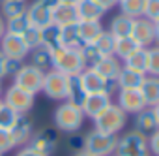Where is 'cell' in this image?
<instances>
[{
    "mask_svg": "<svg viewBox=\"0 0 159 156\" xmlns=\"http://www.w3.org/2000/svg\"><path fill=\"white\" fill-rule=\"evenodd\" d=\"M142 17H146V19L152 21V23L159 21V0H146Z\"/></svg>",
    "mask_w": 159,
    "mask_h": 156,
    "instance_id": "f35d334b",
    "label": "cell"
},
{
    "mask_svg": "<svg viewBox=\"0 0 159 156\" xmlns=\"http://www.w3.org/2000/svg\"><path fill=\"white\" fill-rule=\"evenodd\" d=\"M120 13L129 17V19H139L144 13V4L146 0H120Z\"/></svg>",
    "mask_w": 159,
    "mask_h": 156,
    "instance_id": "f546056e",
    "label": "cell"
},
{
    "mask_svg": "<svg viewBox=\"0 0 159 156\" xmlns=\"http://www.w3.org/2000/svg\"><path fill=\"white\" fill-rule=\"evenodd\" d=\"M67 147H69V150H73V152L84 150V135H81L79 132L69 134V137H67Z\"/></svg>",
    "mask_w": 159,
    "mask_h": 156,
    "instance_id": "60d3db41",
    "label": "cell"
},
{
    "mask_svg": "<svg viewBox=\"0 0 159 156\" xmlns=\"http://www.w3.org/2000/svg\"><path fill=\"white\" fill-rule=\"evenodd\" d=\"M52 53V70L64 73V75H81L84 66L81 49H67V47H58Z\"/></svg>",
    "mask_w": 159,
    "mask_h": 156,
    "instance_id": "7a4b0ae2",
    "label": "cell"
},
{
    "mask_svg": "<svg viewBox=\"0 0 159 156\" xmlns=\"http://www.w3.org/2000/svg\"><path fill=\"white\" fill-rule=\"evenodd\" d=\"M30 58H32L30 64L36 66V68H39L41 71L52 70V53H51L47 47H43V45L32 49V51H30Z\"/></svg>",
    "mask_w": 159,
    "mask_h": 156,
    "instance_id": "484cf974",
    "label": "cell"
},
{
    "mask_svg": "<svg viewBox=\"0 0 159 156\" xmlns=\"http://www.w3.org/2000/svg\"><path fill=\"white\" fill-rule=\"evenodd\" d=\"M152 109H153V115H155V120H157V128H159V104L153 105Z\"/></svg>",
    "mask_w": 159,
    "mask_h": 156,
    "instance_id": "f907efd6",
    "label": "cell"
},
{
    "mask_svg": "<svg viewBox=\"0 0 159 156\" xmlns=\"http://www.w3.org/2000/svg\"><path fill=\"white\" fill-rule=\"evenodd\" d=\"M81 77V83L86 90V94H98V92H105L109 96H114L118 92V85L116 81H109L101 73H98L94 68H84Z\"/></svg>",
    "mask_w": 159,
    "mask_h": 156,
    "instance_id": "52a82bcc",
    "label": "cell"
},
{
    "mask_svg": "<svg viewBox=\"0 0 159 156\" xmlns=\"http://www.w3.org/2000/svg\"><path fill=\"white\" fill-rule=\"evenodd\" d=\"M60 45L67 47V49H81L83 47V41L77 32V23L60 27Z\"/></svg>",
    "mask_w": 159,
    "mask_h": 156,
    "instance_id": "d4e9b609",
    "label": "cell"
},
{
    "mask_svg": "<svg viewBox=\"0 0 159 156\" xmlns=\"http://www.w3.org/2000/svg\"><path fill=\"white\" fill-rule=\"evenodd\" d=\"M146 75L159 77V45L148 49V55H146Z\"/></svg>",
    "mask_w": 159,
    "mask_h": 156,
    "instance_id": "8d00e7d4",
    "label": "cell"
},
{
    "mask_svg": "<svg viewBox=\"0 0 159 156\" xmlns=\"http://www.w3.org/2000/svg\"><path fill=\"white\" fill-rule=\"evenodd\" d=\"M66 90H67V75L56 71V70H49L45 71L43 77V87L41 92L51 98V100H66Z\"/></svg>",
    "mask_w": 159,
    "mask_h": 156,
    "instance_id": "30bf717a",
    "label": "cell"
},
{
    "mask_svg": "<svg viewBox=\"0 0 159 156\" xmlns=\"http://www.w3.org/2000/svg\"><path fill=\"white\" fill-rule=\"evenodd\" d=\"M118 143V135L92 130L84 135V150L92 156H112Z\"/></svg>",
    "mask_w": 159,
    "mask_h": 156,
    "instance_id": "5b68a950",
    "label": "cell"
},
{
    "mask_svg": "<svg viewBox=\"0 0 159 156\" xmlns=\"http://www.w3.org/2000/svg\"><path fill=\"white\" fill-rule=\"evenodd\" d=\"M43 77H45V71H41L39 68H36L32 64H23V68L15 73L11 85H15V87H19V89L36 96V94L41 92Z\"/></svg>",
    "mask_w": 159,
    "mask_h": 156,
    "instance_id": "8992f818",
    "label": "cell"
},
{
    "mask_svg": "<svg viewBox=\"0 0 159 156\" xmlns=\"http://www.w3.org/2000/svg\"><path fill=\"white\" fill-rule=\"evenodd\" d=\"M146 55H148V47H139L137 51H133L125 60L124 66L140 73H146Z\"/></svg>",
    "mask_w": 159,
    "mask_h": 156,
    "instance_id": "f1b7e54d",
    "label": "cell"
},
{
    "mask_svg": "<svg viewBox=\"0 0 159 156\" xmlns=\"http://www.w3.org/2000/svg\"><path fill=\"white\" fill-rule=\"evenodd\" d=\"M21 38H23L25 45L28 47V51H32V49H36V47L41 45V28L28 27V28L21 34Z\"/></svg>",
    "mask_w": 159,
    "mask_h": 156,
    "instance_id": "d590c367",
    "label": "cell"
},
{
    "mask_svg": "<svg viewBox=\"0 0 159 156\" xmlns=\"http://www.w3.org/2000/svg\"><path fill=\"white\" fill-rule=\"evenodd\" d=\"M94 2H96L99 8H103L105 12H109L111 8H114V6L118 4V0H94Z\"/></svg>",
    "mask_w": 159,
    "mask_h": 156,
    "instance_id": "f6af8a7d",
    "label": "cell"
},
{
    "mask_svg": "<svg viewBox=\"0 0 159 156\" xmlns=\"http://www.w3.org/2000/svg\"><path fill=\"white\" fill-rule=\"evenodd\" d=\"M86 98V90L81 83L79 75H69L67 77V90H66V102H71L75 105H83Z\"/></svg>",
    "mask_w": 159,
    "mask_h": 156,
    "instance_id": "cb8c5ba5",
    "label": "cell"
},
{
    "mask_svg": "<svg viewBox=\"0 0 159 156\" xmlns=\"http://www.w3.org/2000/svg\"><path fill=\"white\" fill-rule=\"evenodd\" d=\"M23 2H26V0H23Z\"/></svg>",
    "mask_w": 159,
    "mask_h": 156,
    "instance_id": "9f6ffc18",
    "label": "cell"
},
{
    "mask_svg": "<svg viewBox=\"0 0 159 156\" xmlns=\"http://www.w3.org/2000/svg\"><path fill=\"white\" fill-rule=\"evenodd\" d=\"M94 70H96L98 73H101L105 79L116 81V77H118V73H120V70H122V64H120V60H118L114 55H105V56L94 66Z\"/></svg>",
    "mask_w": 159,
    "mask_h": 156,
    "instance_id": "ac0fdd59",
    "label": "cell"
},
{
    "mask_svg": "<svg viewBox=\"0 0 159 156\" xmlns=\"http://www.w3.org/2000/svg\"><path fill=\"white\" fill-rule=\"evenodd\" d=\"M0 51H2L6 58H19V60H25L26 55L30 53L23 38L17 34H10V32H6L2 40H0Z\"/></svg>",
    "mask_w": 159,
    "mask_h": 156,
    "instance_id": "5bb4252c",
    "label": "cell"
},
{
    "mask_svg": "<svg viewBox=\"0 0 159 156\" xmlns=\"http://www.w3.org/2000/svg\"><path fill=\"white\" fill-rule=\"evenodd\" d=\"M109 104H112V96H109V94H105V92H98V94H86V98H84V102H83V105H81V109H83V113H84V117H90V119H94V117H98Z\"/></svg>",
    "mask_w": 159,
    "mask_h": 156,
    "instance_id": "9a60e30c",
    "label": "cell"
},
{
    "mask_svg": "<svg viewBox=\"0 0 159 156\" xmlns=\"http://www.w3.org/2000/svg\"><path fill=\"white\" fill-rule=\"evenodd\" d=\"M17 119H19V115L2 102V105H0V130H11V126L15 124Z\"/></svg>",
    "mask_w": 159,
    "mask_h": 156,
    "instance_id": "74e56055",
    "label": "cell"
},
{
    "mask_svg": "<svg viewBox=\"0 0 159 156\" xmlns=\"http://www.w3.org/2000/svg\"><path fill=\"white\" fill-rule=\"evenodd\" d=\"M4 60H6V56L2 55V51H0V81L4 79Z\"/></svg>",
    "mask_w": 159,
    "mask_h": 156,
    "instance_id": "bcb514c9",
    "label": "cell"
},
{
    "mask_svg": "<svg viewBox=\"0 0 159 156\" xmlns=\"http://www.w3.org/2000/svg\"><path fill=\"white\" fill-rule=\"evenodd\" d=\"M75 8H77L79 21H101V17L107 13L103 8H99L94 2V0H81Z\"/></svg>",
    "mask_w": 159,
    "mask_h": 156,
    "instance_id": "d6986e66",
    "label": "cell"
},
{
    "mask_svg": "<svg viewBox=\"0 0 159 156\" xmlns=\"http://www.w3.org/2000/svg\"><path fill=\"white\" fill-rule=\"evenodd\" d=\"M148 149L152 156H159V128L148 135Z\"/></svg>",
    "mask_w": 159,
    "mask_h": 156,
    "instance_id": "7bdbcfd3",
    "label": "cell"
},
{
    "mask_svg": "<svg viewBox=\"0 0 159 156\" xmlns=\"http://www.w3.org/2000/svg\"><path fill=\"white\" fill-rule=\"evenodd\" d=\"M116 98H118L120 109L125 115H129V113L131 115H137L139 111H142L144 107H148L139 89H118Z\"/></svg>",
    "mask_w": 159,
    "mask_h": 156,
    "instance_id": "8fae6325",
    "label": "cell"
},
{
    "mask_svg": "<svg viewBox=\"0 0 159 156\" xmlns=\"http://www.w3.org/2000/svg\"><path fill=\"white\" fill-rule=\"evenodd\" d=\"M56 143H58V134L56 130L52 128H45V130H39L38 134H34L28 141V147H32L34 150L45 154V156H51L54 150H56Z\"/></svg>",
    "mask_w": 159,
    "mask_h": 156,
    "instance_id": "4fadbf2b",
    "label": "cell"
},
{
    "mask_svg": "<svg viewBox=\"0 0 159 156\" xmlns=\"http://www.w3.org/2000/svg\"><path fill=\"white\" fill-rule=\"evenodd\" d=\"M118 2H120V0H118Z\"/></svg>",
    "mask_w": 159,
    "mask_h": 156,
    "instance_id": "680465c9",
    "label": "cell"
},
{
    "mask_svg": "<svg viewBox=\"0 0 159 156\" xmlns=\"http://www.w3.org/2000/svg\"><path fill=\"white\" fill-rule=\"evenodd\" d=\"M139 49V45L135 43V40L133 38H118L116 40V45H114V56L118 58V60H125L133 51H137Z\"/></svg>",
    "mask_w": 159,
    "mask_h": 156,
    "instance_id": "1f68e13d",
    "label": "cell"
},
{
    "mask_svg": "<svg viewBox=\"0 0 159 156\" xmlns=\"http://www.w3.org/2000/svg\"><path fill=\"white\" fill-rule=\"evenodd\" d=\"M41 45L47 47L49 51H54V49L62 47L60 45V27L58 25L51 23L45 28H41Z\"/></svg>",
    "mask_w": 159,
    "mask_h": 156,
    "instance_id": "4316f807",
    "label": "cell"
},
{
    "mask_svg": "<svg viewBox=\"0 0 159 156\" xmlns=\"http://www.w3.org/2000/svg\"><path fill=\"white\" fill-rule=\"evenodd\" d=\"M23 68V60L19 58H6L4 60V77H15V73Z\"/></svg>",
    "mask_w": 159,
    "mask_h": 156,
    "instance_id": "b9f144b4",
    "label": "cell"
},
{
    "mask_svg": "<svg viewBox=\"0 0 159 156\" xmlns=\"http://www.w3.org/2000/svg\"><path fill=\"white\" fill-rule=\"evenodd\" d=\"M139 90H140V94H142V98H144L148 107L157 105L159 104V77L146 75Z\"/></svg>",
    "mask_w": 159,
    "mask_h": 156,
    "instance_id": "ffe728a7",
    "label": "cell"
},
{
    "mask_svg": "<svg viewBox=\"0 0 159 156\" xmlns=\"http://www.w3.org/2000/svg\"><path fill=\"white\" fill-rule=\"evenodd\" d=\"M58 2H62V4H69V6H77L81 0H58Z\"/></svg>",
    "mask_w": 159,
    "mask_h": 156,
    "instance_id": "681fc988",
    "label": "cell"
},
{
    "mask_svg": "<svg viewBox=\"0 0 159 156\" xmlns=\"http://www.w3.org/2000/svg\"><path fill=\"white\" fill-rule=\"evenodd\" d=\"M77 32L83 45L94 43L96 38L103 32V27H101V21H77Z\"/></svg>",
    "mask_w": 159,
    "mask_h": 156,
    "instance_id": "7402d4cb",
    "label": "cell"
},
{
    "mask_svg": "<svg viewBox=\"0 0 159 156\" xmlns=\"http://www.w3.org/2000/svg\"><path fill=\"white\" fill-rule=\"evenodd\" d=\"M73 156H92L90 152H86V150H81V152H75Z\"/></svg>",
    "mask_w": 159,
    "mask_h": 156,
    "instance_id": "816d5d0a",
    "label": "cell"
},
{
    "mask_svg": "<svg viewBox=\"0 0 159 156\" xmlns=\"http://www.w3.org/2000/svg\"><path fill=\"white\" fill-rule=\"evenodd\" d=\"M112 156H114V154H112Z\"/></svg>",
    "mask_w": 159,
    "mask_h": 156,
    "instance_id": "91938a15",
    "label": "cell"
},
{
    "mask_svg": "<svg viewBox=\"0 0 159 156\" xmlns=\"http://www.w3.org/2000/svg\"><path fill=\"white\" fill-rule=\"evenodd\" d=\"M0 156H4V154H0Z\"/></svg>",
    "mask_w": 159,
    "mask_h": 156,
    "instance_id": "6f0895ef",
    "label": "cell"
},
{
    "mask_svg": "<svg viewBox=\"0 0 159 156\" xmlns=\"http://www.w3.org/2000/svg\"><path fill=\"white\" fill-rule=\"evenodd\" d=\"M84 119H86V117H84L81 105H75V104L66 102V100L54 109V115H52L54 128L60 130V132H66V134L79 132V130L83 128Z\"/></svg>",
    "mask_w": 159,
    "mask_h": 156,
    "instance_id": "6da1fadb",
    "label": "cell"
},
{
    "mask_svg": "<svg viewBox=\"0 0 159 156\" xmlns=\"http://www.w3.org/2000/svg\"><path fill=\"white\" fill-rule=\"evenodd\" d=\"M0 105H2V98H0Z\"/></svg>",
    "mask_w": 159,
    "mask_h": 156,
    "instance_id": "11a10c76",
    "label": "cell"
},
{
    "mask_svg": "<svg viewBox=\"0 0 159 156\" xmlns=\"http://www.w3.org/2000/svg\"><path fill=\"white\" fill-rule=\"evenodd\" d=\"M15 156H45V154H41V152H38V150H34L32 147H28V145H25V147H21L19 150H17V154Z\"/></svg>",
    "mask_w": 159,
    "mask_h": 156,
    "instance_id": "ee69618b",
    "label": "cell"
},
{
    "mask_svg": "<svg viewBox=\"0 0 159 156\" xmlns=\"http://www.w3.org/2000/svg\"><path fill=\"white\" fill-rule=\"evenodd\" d=\"M133 126L135 130L150 135L153 130H157V120H155V115H153V109L152 107H144L142 111H139L135 115V120H133Z\"/></svg>",
    "mask_w": 159,
    "mask_h": 156,
    "instance_id": "603a6c76",
    "label": "cell"
},
{
    "mask_svg": "<svg viewBox=\"0 0 159 156\" xmlns=\"http://www.w3.org/2000/svg\"><path fill=\"white\" fill-rule=\"evenodd\" d=\"M2 92H4V90H2V81H0V96H2Z\"/></svg>",
    "mask_w": 159,
    "mask_h": 156,
    "instance_id": "f5cc1de1",
    "label": "cell"
},
{
    "mask_svg": "<svg viewBox=\"0 0 159 156\" xmlns=\"http://www.w3.org/2000/svg\"><path fill=\"white\" fill-rule=\"evenodd\" d=\"M2 4H4V0H0V6H2Z\"/></svg>",
    "mask_w": 159,
    "mask_h": 156,
    "instance_id": "db71d44e",
    "label": "cell"
},
{
    "mask_svg": "<svg viewBox=\"0 0 159 156\" xmlns=\"http://www.w3.org/2000/svg\"><path fill=\"white\" fill-rule=\"evenodd\" d=\"M81 55H83V60H84V66L86 68H94L105 55H101L99 51H98V47L94 45V43H84L83 47H81Z\"/></svg>",
    "mask_w": 159,
    "mask_h": 156,
    "instance_id": "836d02e7",
    "label": "cell"
},
{
    "mask_svg": "<svg viewBox=\"0 0 159 156\" xmlns=\"http://www.w3.org/2000/svg\"><path fill=\"white\" fill-rule=\"evenodd\" d=\"M4 34H6V19L0 15V40H2Z\"/></svg>",
    "mask_w": 159,
    "mask_h": 156,
    "instance_id": "7dc6e473",
    "label": "cell"
},
{
    "mask_svg": "<svg viewBox=\"0 0 159 156\" xmlns=\"http://www.w3.org/2000/svg\"><path fill=\"white\" fill-rule=\"evenodd\" d=\"M58 4V0H34L30 6H26V17L30 27L45 28L52 23V8Z\"/></svg>",
    "mask_w": 159,
    "mask_h": 156,
    "instance_id": "9c48e42d",
    "label": "cell"
},
{
    "mask_svg": "<svg viewBox=\"0 0 159 156\" xmlns=\"http://www.w3.org/2000/svg\"><path fill=\"white\" fill-rule=\"evenodd\" d=\"M94 120V130L105 132V134H112L118 135L122 132V128L127 122V115L120 109L118 104H109L98 117L92 119Z\"/></svg>",
    "mask_w": 159,
    "mask_h": 156,
    "instance_id": "277c9868",
    "label": "cell"
},
{
    "mask_svg": "<svg viewBox=\"0 0 159 156\" xmlns=\"http://www.w3.org/2000/svg\"><path fill=\"white\" fill-rule=\"evenodd\" d=\"M11 135H13V141L17 147H25L28 145L30 137L34 135V124L30 120L28 115H19V119L15 120V124L11 126Z\"/></svg>",
    "mask_w": 159,
    "mask_h": 156,
    "instance_id": "2e32d148",
    "label": "cell"
},
{
    "mask_svg": "<svg viewBox=\"0 0 159 156\" xmlns=\"http://www.w3.org/2000/svg\"><path fill=\"white\" fill-rule=\"evenodd\" d=\"M23 13H26V2H23V0H4V4L0 6V15L6 21Z\"/></svg>",
    "mask_w": 159,
    "mask_h": 156,
    "instance_id": "4dcf8cb0",
    "label": "cell"
},
{
    "mask_svg": "<svg viewBox=\"0 0 159 156\" xmlns=\"http://www.w3.org/2000/svg\"><path fill=\"white\" fill-rule=\"evenodd\" d=\"M17 145L13 141V135L10 130H0V154H6L10 150H13Z\"/></svg>",
    "mask_w": 159,
    "mask_h": 156,
    "instance_id": "ab89813d",
    "label": "cell"
},
{
    "mask_svg": "<svg viewBox=\"0 0 159 156\" xmlns=\"http://www.w3.org/2000/svg\"><path fill=\"white\" fill-rule=\"evenodd\" d=\"M114 156H150L148 135L139 130H129L118 137Z\"/></svg>",
    "mask_w": 159,
    "mask_h": 156,
    "instance_id": "3957f363",
    "label": "cell"
},
{
    "mask_svg": "<svg viewBox=\"0 0 159 156\" xmlns=\"http://www.w3.org/2000/svg\"><path fill=\"white\" fill-rule=\"evenodd\" d=\"M131 27H133V19L125 17V15H116L112 21H111V28L109 32L118 40V38H127L131 34Z\"/></svg>",
    "mask_w": 159,
    "mask_h": 156,
    "instance_id": "83f0119b",
    "label": "cell"
},
{
    "mask_svg": "<svg viewBox=\"0 0 159 156\" xmlns=\"http://www.w3.org/2000/svg\"><path fill=\"white\" fill-rule=\"evenodd\" d=\"M2 102H4L10 109H13L17 115H26V113H30V109L34 107L36 96L30 94V92H26V90H23V89H19V87H15V85H10V87L4 90Z\"/></svg>",
    "mask_w": 159,
    "mask_h": 156,
    "instance_id": "ba28073f",
    "label": "cell"
},
{
    "mask_svg": "<svg viewBox=\"0 0 159 156\" xmlns=\"http://www.w3.org/2000/svg\"><path fill=\"white\" fill-rule=\"evenodd\" d=\"M144 77H146V73H140V71L122 66V70L116 77V85H118V89H140Z\"/></svg>",
    "mask_w": 159,
    "mask_h": 156,
    "instance_id": "44dd1931",
    "label": "cell"
},
{
    "mask_svg": "<svg viewBox=\"0 0 159 156\" xmlns=\"http://www.w3.org/2000/svg\"><path fill=\"white\" fill-rule=\"evenodd\" d=\"M129 38H133L139 47H148V45H152V43L155 41V28H153V23L148 21L146 17L133 19V27H131Z\"/></svg>",
    "mask_w": 159,
    "mask_h": 156,
    "instance_id": "7c38bea8",
    "label": "cell"
},
{
    "mask_svg": "<svg viewBox=\"0 0 159 156\" xmlns=\"http://www.w3.org/2000/svg\"><path fill=\"white\" fill-rule=\"evenodd\" d=\"M28 27H30V23H28L26 13L17 15V17H13V19H8V21H6V32H10V34H17V36H21Z\"/></svg>",
    "mask_w": 159,
    "mask_h": 156,
    "instance_id": "e575fe53",
    "label": "cell"
},
{
    "mask_svg": "<svg viewBox=\"0 0 159 156\" xmlns=\"http://www.w3.org/2000/svg\"><path fill=\"white\" fill-rule=\"evenodd\" d=\"M94 45L98 47V51L101 53V55H114V45H116V38L109 32V30H103L98 38H96V41H94Z\"/></svg>",
    "mask_w": 159,
    "mask_h": 156,
    "instance_id": "d6a6232c",
    "label": "cell"
},
{
    "mask_svg": "<svg viewBox=\"0 0 159 156\" xmlns=\"http://www.w3.org/2000/svg\"><path fill=\"white\" fill-rule=\"evenodd\" d=\"M153 28H155V43L159 45V21L153 23Z\"/></svg>",
    "mask_w": 159,
    "mask_h": 156,
    "instance_id": "c3c4849f",
    "label": "cell"
},
{
    "mask_svg": "<svg viewBox=\"0 0 159 156\" xmlns=\"http://www.w3.org/2000/svg\"><path fill=\"white\" fill-rule=\"evenodd\" d=\"M52 23L58 25V27H66V25H75L79 21L77 17V8L75 6H69V4H62L58 2L54 8H52Z\"/></svg>",
    "mask_w": 159,
    "mask_h": 156,
    "instance_id": "e0dca14e",
    "label": "cell"
}]
</instances>
